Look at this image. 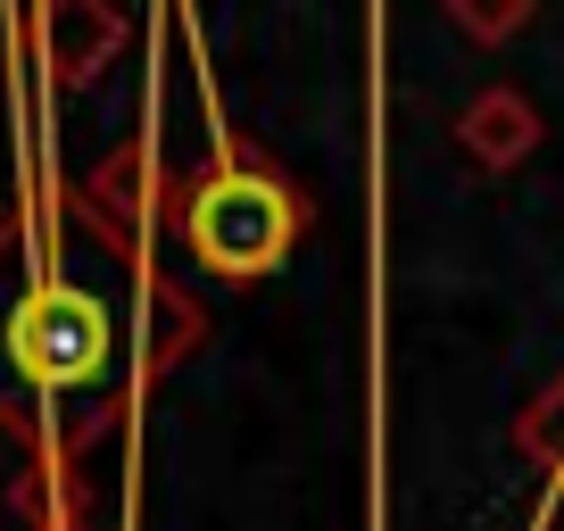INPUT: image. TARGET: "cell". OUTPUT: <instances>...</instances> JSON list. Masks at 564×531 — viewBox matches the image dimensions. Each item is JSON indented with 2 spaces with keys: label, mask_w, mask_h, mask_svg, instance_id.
<instances>
[{
  "label": "cell",
  "mask_w": 564,
  "mask_h": 531,
  "mask_svg": "<svg viewBox=\"0 0 564 531\" xmlns=\"http://www.w3.org/2000/svg\"><path fill=\"white\" fill-rule=\"evenodd\" d=\"M133 307L100 274H67L25 216L0 225V432L25 441L18 507L34 531H75V457L117 424Z\"/></svg>",
  "instance_id": "1"
},
{
  "label": "cell",
  "mask_w": 564,
  "mask_h": 531,
  "mask_svg": "<svg viewBox=\"0 0 564 531\" xmlns=\"http://www.w3.org/2000/svg\"><path fill=\"white\" fill-rule=\"evenodd\" d=\"M175 232L208 274L258 283V274H274V266L300 249L307 199H300V183H282L274 166L241 159V150L216 133V166L175 192Z\"/></svg>",
  "instance_id": "2"
},
{
  "label": "cell",
  "mask_w": 564,
  "mask_h": 531,
  "mask_svg": "<svg viewBox=\"0 0 564 531\" xmlns=\"http://www.w3.org/2000/svg\"><path fill=\"white\" fill-rule=\"evenodd\" d=\"M34 51H42V67H51V84L75 91L124 51V18L108 0H42L34 9Z\"/></svg>",
  "instance_id": "3"
},
{
  "label": "cell",
  "mask_w": 564,
  "mask_h": 531,
  "mask_svg": "<svg viewBox=\"0 0 564 531\" xmlns=\"http://www.w3.org/2000/svg\"><path fill=\"white\" fill-rule=\"evenodd\" d=\"M457 142H465V159L490 166V175H498V166H523L531 150H540V108H531L514 84H490L457 117Z\"/></svg>",
  "instance_id": "4"
},
{
  "label": "cell",
  "mask_w": 564,
  "mask_h": 531,
  "mask_svg": "<svg viewBox=\"0 0 564 531\" xmlns=\"http://www.w3.org/2000/svg\"><path fill=\"white\" fill-rule=\"evenodd\" d=\"M514 448H523V457H531V465H540V474L564 490V373H556V382H547L540 399L523 408V424H514Z\"/></svg>",
  "instance_id": "5"
},
{
  "label": "cell",
  "mask_w": 564,
  "mask_h": 531,
  "mask_svg": "<svg viewBox=\"0 0 564 531\" xmlns=\"http://www.w3.org/2000/svg\"><path fill=\"white\" fill-rule=\"evenodd\" d=\"M531 9H540V0H448V18H457L474 42H507V34H523Z\"/></svg>",
  "instance_id": "6"
}]
</instances>
